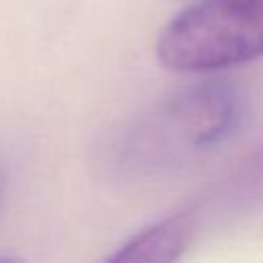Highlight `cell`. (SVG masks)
<instances>
[{
    "instance_id": "cell-1",
    "label": "cell",
    "mask_w": 263,
    "mask_h": 263,
    "mask_svg": "<svg viewBox=\"0 0 263 263\" xmlns=\"http://www.w3.org/2000/svg\"><path fill=\"white\" fill-rule=\"evenodd\" d=\"M236 90L220 80L173 92L125 123L107 146V164L123 177H146L210 150L236 127Z\"/></svg>"
},
{
    "instance_id": "cell-2",
    "label": "cell",
    "mask_w": 263,
    "mask_h": 263,
    "mask_svg": "<svg viewBox=\"0 0 263 263\" xmlns=\"http://www.w3.org/2000/svg\"><path fill=\"white\" fill-rule=\"evenodd\" d=\"M173 72H216L263 58V0H197L156 41Z\"/></svg>"
},
{
    "instance_id": "cell-3",
    "label": "cell",
    "mask_w": 263,
    "mask_h": 263,
    "mask_svg": "<svg viewBox=\"0 0 263 263\" xmlns=\"http://www.w3.org/2000/svg\"><path fill=\"white\" fill-rule=\"evenodd\" d=\"M197 228L193 210L168 214L129 236L103 263H177Z\"/></svg>"
},
{
    "instance_id": "cell-4",
    "label": "cell",
    "mask_w": 263,
    "mask_h": 263,
    "mask_svg": "<svg viewBox=\"0 0 263 263\" xmlns=\"http://www.w3.org/2000/svg\"><path fill=\"white\" fill-rule=\"evenodd\" d=\"M242 189L249 197H263V148L247 162L242 171Z\"/></svg>"
},
{
    "instance_id": "cell-5",
    "label": "cell",
    "mask_w": 263,
    "mask_h": 263,
    "mask_svg": "<svg viewBox=\"0 0 263 263\" xmlns=\"http://www.w3.org/2000/svg\"><path fill=\"white\" fill-rule=\"evenodd\" d=\"M0 263H25V261H21L18 257H12V255H0Z\"/></svg>"
}]
</instances>
